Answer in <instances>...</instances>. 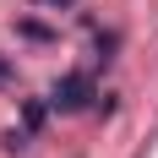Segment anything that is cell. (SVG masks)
Listing matches in <instances>:
<instances>
[{"instance_id": "2", "label": "cell", "mask_w": 158, "mask_h": 158, "mask_svg": "<svg viewBox=\"0 0 158 158\" xmlns=\"http://www.w3.org/2000/svg\"><path fill=\"white\" fill-rule=\"evenodd\" d=\"M44 6H71V0H44Z\"/></svg>"}, {"instance_id": "1", "label": "cell", "mask_w": 158, "mask_h": 158, "mask_svg": "<svg viewBox=\"0 0 158 158\" xmlns=\"http://www.w3.org/2000/svg\"><path fill=\"white\" fill-rule=\"evenodd\" d=\"M87 98H93V77H82V71H71V77H60L55 82V93H49V104L60 114H71V109H87Z\"/></svg>"}]
</instances>
